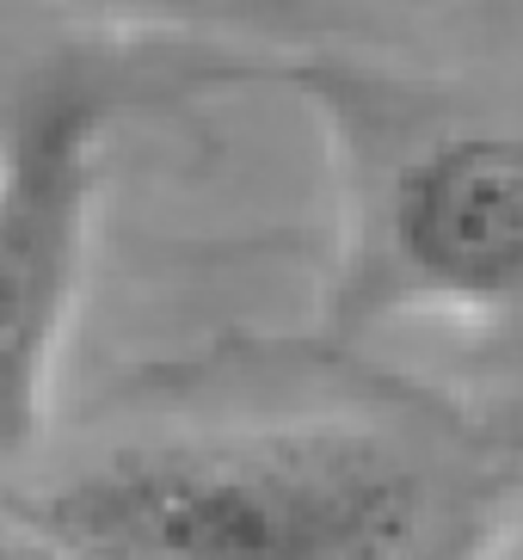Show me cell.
<instances>
[{
    "instance_id": "cell-1",
    "label": "cell",
    "mask_w": 523,
    "mask_h": 560,
    "mask_svg": "<svg viewBox=\"0 0 523 560\" xmlns=\"http://www.w3.org/2000/svg\"><path fill=\"white\" fill-rule=\"evenodd\" d=\"M81 560H407L431 487L345 425L124 450L19 511Z\"/></svg>"
},
{
    "instance_id": "cell-2",
    "label": "cell",
    "mask_w": 523,
    "mask_h": 560,
    "mask_svg": "<svg viewBox=\"0 0 523 560\" xmlns=\"http://www.w3.org/2000/svg\"><path fill=\"white\" fill-rule=\"evenodd\" d=\"M112 93L86 68L25 86L0 142V456L37 438L93 229Z\"/></svg>"
},
{
    "instance_id": "cell-3",
    "label": "cell",
    "mask_w": 523,
    "mask_h": 560,
    "mask_svg": "<svg viewBox=\"0 0 523 560\" xmlns=\"http://www.w3.org/2000/svg\"><path fill=\"white\" fill-rule=\"evenodd\" d=\"M388 253L443 308H523V136L462 130L394 179Z\"/></svg>"
},
{
    "instance_id": "cell-4",
    "label": "cell",
    "mask_w": 523,
    "mask_h": 560,
    "mask_svg": "<svg viewBox=\"0 0 523 560\" xmlns=\"http://www.w3.org/2000/svg\"><path fill=\"white\" fill-rule=\"evenodd\" d=\"M0 560H81V555H68L62 542H49L44 529H32L19 517V524L0 529Z\"/></svg>"
},
{
    "instance_id": "cell-5",
    "label": "cell",
    "mask_w": 523,
    "mask_h": 560,
    "mask_svg": "<svg viewBox=\"0 0 523 560\" xmlns=\"http://www.w3.org/2000/svg\"><path fill=\"white\" fill-rule=\"evenodd\" d=\"M511 560H523V548H518V555H511Z\"/></svg>"
}]
</instances>
